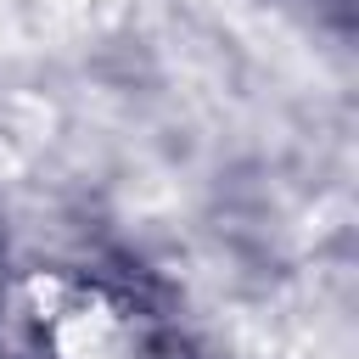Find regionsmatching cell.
<instances>
[{"label": "cell", "instance_id": "obj_1", "mask_svg": "<svg viewBox=\"0 0 359 359\" xmlns=\"http://www.w3.org/2000/svg\"><path fill=\"white\" fill-rule=\"evenodd\" d=\"M50 359H180L168 320L112 280H67L39 309Z\"/></svg>", "mask_w": 359, "mask_h": 359}]
</instances>
